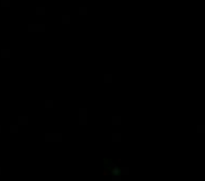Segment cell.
<instances>
[{
    "mask_svg": "<svg viewBox=\"0 0 205 181\" xmlns=\"http://www.w3.org/2000/svg\"><path fill=\"white\" fill-rule=\"evenodd\" d=\"M3 1H4V3H3L4 6H8V0H3Z\"/></svg>",
    "mask_w": 205,
    "mask_h": 181,
    "instance_id": "1",
    "label": "cell"
}]
</instances>
